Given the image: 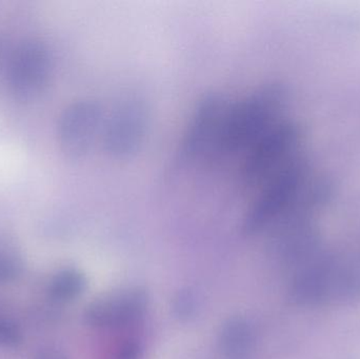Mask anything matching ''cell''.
<instances>
[{"label":"cell","instance_id":"1","mask_svg":"<svg viewBox=\"0 0 360 359\" xmlns=\"http://www.w3.org/2000/svg\"><path fill=\"white\" fill-rule=\"evenodd\" d=\"M285 103V91L276 84L262 86L231 105L218 158L250 149L274 122Z\"/></svg>","mask_w":360,"mask_h":359},{"label":"cell","instance_id":"2","mask_svg":"<svg viewBox=\"0 0 360 359\" xmlns=\"http://www.w3.org/2000/svg\"><path fill=\"white\" fill-rule=\"evenodd\" d=\"M231 103L224 95L209 93L199 100L182 138L180 152L188 162L218 158Z\"/></svg>","mask_w":360,"mask_h":359},{"label":"cell","instance_id":"3","mask_svg":"<svg viewBox=\"0 0 360 359\" xmlns=\"http://www.w3.org/2000/svg\"><path fill=\"white\" fill-rule=\"evenodd\" d=\"M304 176V164L295 158L277 171L266 181L262 193L250 209L243 230L253 234L272 227L295 202Z\"/></svg>","mask_w":360,"mask_h":359},{"label":"cell","instance_id":"4","mask_svg":"<svg viewBox=\"0 0 360 359\" xmlns=\"http://www.w3.org/2000/svg\"><path fill=\"white\" fill-rule=\"evenodd\" d=\"M298 131L291 124H277L251 148L241 171L243 185L255 187L266 183L292 159Z\"/></svg>","mask_w":360,"mask_h":359},{"label":"cell","instance_id":"5","mask_svg":"<svg viewBox=\"0 0 360 359\" xmlns=\"http://www.w3.org/2000/svg\"><path fill=\"white\" fill-rule=\"evenodd\" d=\"M52 63L48 48L40 42H25L19 46L11 61L8 84L15 96L31 101L46 91Z\"/></svg>","mask_w":360,"mask_h":359},{"label":"cell","instance_id":"6","mask_svg":"<svg viewBox=\"0 0 360 359\" xmlns=\"http://www.w3.org/2000/svg\"><path fill=\"white\" fill-rule=\"evenodd\" d=\"M103 124V110L98 103L80 100L63 111L59 120L61 150L70 159H80L92 150Z\"/></svg>","mask_w":360,"mask_h":359},{"label":"cell","instance_id":"7","mask_svg":"<svg viewBox=\"0 0 360 359\" xmlns=\"http://www.w3.org/2000/svg\"><path fill=\"white\" fill-rule=\"evenodd\" d=\"M148 124L145 103L130 99L120 105L105 128V149L115 158L132 156L143 143Z\"/></svg>","mask_w":360,"mask_h":359},{"label":"cell","instance_id":"8","mask_svg":"<svg viewBox=\"0 0 360 359\" xmlns=\"http://www.w3.org/2000/svg\"><path fill=\"white\" fill-rule=\"evenodd\" d=\"M360 299V256L349 261H338L334 275L332 301H355Z\"/></svg>","mask_w":360,"mask_h":359},{"label":"cell","instance_id":"9","mask_svg":"<svg viewBox=\"0 0 360 359\" xmlns=\"http://www.w3.org/2000/svg\"><path fill=\"white\" fill-rule=\"evenodd\" d=\"M86 287L84 275L76 270H63L51 280L49 292L53 299L69 301L76 299Z\"/></svg>","mask_w":360,"mask_h":359},{"label":"cell","instance_id":"10","mask_svg":"<svg viewBox=\"0 0 360 359\" xmlns=\"http://www.w3.org/2000/svg\"><path fill=\"white\" fill-rule=\"evenodd\" d=\"M22 343V333L10 318L0 314V346L6 348L18 347Z\"/></svg>","mask_w":360,"mask_h":359},{"label":"cell","instance_id":"11","mask_svg":"<svg viewBox=\"0 0 360 359\" xmlns=\"http://www.w3.org/2000/svg\"><path fill=\"white\" fill-rule=\"evenodd\" d=\"M21 273L18 259L6 253H0V282H13Z\"/></svg>","mask_w":360,"mask_h":359},{"label":"cell","instance_id":"12","mask_svg":"<svg viewBox=\"0 0 360 359\" xmlns=\"http://www.w3.org/2000/svg\"><path fill=\"white\" fill-rule=\"evenodd\" d=\"M34 359H65V358L57 350L46 349L40 351Z\"/></svg>","mask_w":360,"mask_h":359}]
</instances>
